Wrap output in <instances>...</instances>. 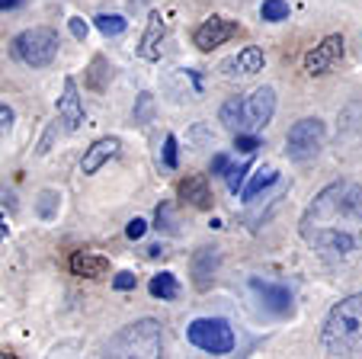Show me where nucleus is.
Masks as SVG:
<instances>
[{"instance_id": "ddd939ff", "label": "nucleus", "mask_w": 362, "mask_h": 359, "mask_svg": "<svg viewBox=\"0 0 362 359\" xmlns=\"http://www.w3.org/2000/svg\"><path fill=\"white\" fill-rule=\"evenodd\" d=\"M119 154H122V138H119V135L96 138V142L90 144V148L83 151V157H81V173L83 176L96 173V170H103L110 161H116Z\"/></svg>"}, {"instance_id": "20e7f679", "label": "nucleus", "mask_w": 362, "mask_h": 359, "mask_svg": "<svg viewBox=\"0 0 362 359\" xmlns=\"http://www.w3.org/2000/svg\"><path fill=\"white\" fill-rule=\"evenodd\" d=\"M324 142H327V125L317 115H305L288 129L286 135V157L292 164H311L321 154Z\"/></svg>"}, {"instance_id": "cd10ccee", "label": "nucleus", "mask_w": 362, "mask_h": 359, "mask_svg": "<svg viewBox=\"0 0 362 359\" xmlns=\"http://www.w3.org/2000/svg\"><path fill=\"white\" fill-rule=\"evenodd\" d=\"M234 148H238L240 154H257V151L263 148V142L257 138V132H253V135H240V132H238V138H234Z\"/></svg>"}, {"instance_id": "f257e3e1", "label": "nucleus", "mask_w": 362, "mask_h": 359, "mask_svg": "<svg viewBox=\"0 0 362 359\" xmlns=\"http://www.w3.org/2000/svg\"><path fill=\"white\" fill-rule=\"evenodd\" d=\"M362 346V292L346 295L327 312L321 327V350L327 356H353Z\"/></svg>"}, {"instance_id": "2f4dec72", "label": "nucleus", "mask_w": 362, "mask_h": 359, "mask_svg": "<svg viewBox=\"0 0 362 359\" xmlns=\"http://www.w3.org/2000/svg\"><path fill=\"white\" fill-rule=\"evenodd\" d=\"M68 29H71V35H74L77 42H87V35H90V23L83 20V16H71V20H68Z\"/></svg>"}, {"instance_id": "2eb2a0df", "label": "nucleus", "mask_w": 362, "mask_h": 359, "mask_svg": "<svg viewBox=\"0 0 362 359\" xmlns=\"http://www.w3.org/2000/svg\"><path fill=\"white\" fill-rule=\"evenodd\" d=\"M68 266H71V273L81 276V279H103L106 273H110V257H103V253L81 247V251L71 253Z\"/></svg>"}, {"instance_id": "0eeeda50", "label": "nucleus", "mask_w": 362, "mask_h": 359, "mask_svg": "<svg viewBox=\"0 0 362 359\" xmlns=\"http://www.w3.org/2000/svg\"><path fill=\"white\" fill-rule=\"evenodd\" d=\"M238 33H240V23L238 20H228V16L212 13L209 20H202L196 26V33H192V45H196L199 52H215L218 45L231 42Z\"/></svg>"}, {"instance_id": "39448f33", "label": "nucleus", "mask_w": 362, "mask_h": 359, "mask_svg": "<svg viewBox=\"0 0 362 359\" xmlns=\"http://www.w3.org/2000/svg\"><path fill=\"white\" fill-rule=\"evenodd\" d=\"M186 340L196 350L212 353V356H228L234 350V327L225 318H196L186 327Z\"/></svg>"}, {"instance_id": "7c9ffc66", "label": "nucleus", "mask_w": 362, "mask_h": 359, "mask_svg": "<svg viewBox=\"0 0 362 359\" xmlns=\"http://www.w3.org/2000/svg\"><path fill=\"white\" fill-rule=\"evenodd\" d=\"M170 205H167V203H160L158 205V212H154V228H158V231H173V234H177V228H170Z\"/></svg>"}, {"instance_id": "f704fd0d", "label": "nucleus", "mask_w": 362, "mask_h": 359, "mask_svg": "<svg viewBox=\"0 0 362 359\" xmlns=\"http://www.w3.org/2000/svg\"><path fill=\"white\" fill-rule=\"evenodd\" d=\"M228 167H231V164H228V154H215L212 157V167H209V170H212V176H225Z\"/></svg>"}, {"instance_id": "aec40b11", "label": "nucleus", "mask_w": 362, "mask_h": 359, "mask_svg": "<svg viewBox=\"0 0 362 359\" xmlns=\"http://www.w3.org/2000/svg\"><path fill=\"white\" fill-rule=\"evenodd\" d=\"M110 77H112V64L103 58V55H93V62L87 68V87L93 93H103V90L110 87Z\"/></svg>"}, {"instance_id": "1a4fd4ad", "label": "nucleus", "mask_w": 362, "mask_h": 359, "mask_svg": "<svg viewBox=\"0 0 362 359\" xmlns=\"http://www.w3.org/2000/svg\"><path fill=\"white\" fill-rule=\"evenodd\" d=\"M276 115V90L257 87L253 93L244 96V132H260L273 122Z\"/></svg>"}, {"instance_id": "b1692460", "label": "nucleus", "mask_w": 362, "mask_h": 359, "mask_svg": "<svg viewBox=\"0 0 362 359\" xmlns=\"http://www.w3.org/2000/svg\"><path fill=\"white\" fill-rule=\"evenodd\" d=\"M58 209H62V196H58L55 190H42L39 199H35V212H39V218L52 222V218L58 215Z\"/></svg>"}, {"instance_id": "dca6fc26", "label": "nucleus", "mask_w": 362, "mask_h": 359, "mask_svg": "<svg viewBox=\"0 0 362 359\" xmlns=\"http://www.w3.org/2000/svg\"><path fill=\"white\" fill-rule=\"evenodd\" d=\"M180 199H183L186 205H192V209H212V190H209V180H205L202 173H192V176H183L177 186Z\"/></svg>"}, {"instance_id": "c9c22d12", "label": "nucleus", "mask_w": 362, "mask_h": 359, "mask_svg": "<svg viewBox=\"0 0 362 359\" xmlns=\"http://www.w3.org/2000/svg\"><path fill=\"white\" fill-rule=\"evenodd\" d=\"M26 0H0V13H7V10H20Z\"/></svg>"}, {"instance_id": "412c9836", "label": "nucleus", "mask_w": 362, "mask_h": 359, "mask_svg": "<svg viewBox=\"0 0 362 359\" xmlns=\"http://www.w3.org/2000/svg\"><path fill=\"white\" fill-rule=\"evenodd\" d=\"M218 119L225 129L231 132H244V96H231V100L221 103Z\"/></svg>"}, {"instance_id": "a211bd4d", "label": "nucleus", "mask_w": 362, "mask_h": 359, "mask_svg": "<svg viewBox=\"0 0 362 359\" xmlns=\"http://www.w3.org/2000/svg\"><path fill=\"white\" fill-rule=\"evenodd\" d=\"M276 180H279V170L267 164V167H260L257 173L250 176V183H244V190H240V199H244V203H253V199L260 196V193H267L269 186L276 183Z\"/></svg>"}, {"instance_id": "bb28decb", "label": "nucleus", "mask_w": 362, "mask_h": 359, "mask_svg": "<svg viewBox=\"0 0 362 359\" xmlns=\"http://www.w3.org/2000/svg\"><path fill=\"white\" fill-rule=\"evenodd\" d=\"M151 119H154V96H151V93H138L135 113H132V122H135V125H148Z\"/></svg>"}, {"instance_id": "6ab92c4d", "label": "nucleus", "mask_w": 362, "mask_h": 359, "mask_svg": "<svg viewBox=\"0 0 362 359\" xmlns=\"http://www.w3.org/2000/svg\"><path fill=\"white\" fill-rule=\"evenodd\" d=\"M148 292L154 298H160V302H173V298L180 295V279L173 276L170 270H164V273H158V276H151Z\"/></svg>"}, {"instance_id": "7ed1b4c3", "label": "nucleus", "mask_w": 362, "mask_h": 359, "mask_svg": "<svg viewBox=\"0 0 362 359\" xmlns=\"http://www.w3.org/2000/svg\"><path fill=\"white\" fill-rule=\"evenodd\" d=\"M58 48H62V39L52 26H33L23 29L20 35H13V52L16 62H23L26 68H48V64L58 58Z\"/></svg>"}, {"instance_id": "c85d7f7f", "label": "nucleus", "mask_w": 362, "mask_h": 359, "mask_svg": "<svg viewBox=\"0 0 362 359\" xmlns=\"http://www.w3.org/2000/svg\"><path fill=\"white\" fill-rule=\"evenodd\" d=\"M177 151H180L177 135H167V138H164V167H167V170H177V167H180Z\"/></svg>"}, {"instance_id": "393cba45", "label": "nucleus", "mask_w": 362, "mask_h": 359, "mask_svg": "<svg viewBox=\"0 0 362 359\" xmlns=\"http://www.w3.org/2000/svg\"><path fill=\"white\" fill-rule=\"evenodd\" d=\"M250 167H253V161H244V164H234V167H228V170H225V183H228V190H231L234 196H238V193L244 190Z\"/></svg>"}, {"instance_id": "f03ea898", "label": "nucleus", "mask_w": 362, "mask_h": 359, "mask_svg": "<svg viewBox=\"0 0 362 359\" xmlns=\"http://www.w3.org/2000/svg\"><path fill=\"white\" fill-rule=\"evenodd\" d=\"M160 353H164V331H160V321L154 318L132 321L106 343V356H116V359H129V356L158 359Z\"/></svg>"}, {"instance_id": "f3484780", "label": "nucleus", "mask_w": 362, "mask_h": 359, "mask_svg": "<svg viewBox=\"0 0 362 359\" xmlns=\"http://www.w3.org/2000/svg\"><path fill=\"white\" fill-rule=\"evenodd\" d=\"M263 64H267V58H263V48L257 45H244L234 58H228L225 64H221V71L225 74H260Z\"/></svg>"}, {"instance_id": "9d476101", "label": "nucleus", "mask_w": 362, "mask_h": 359, "mask_svg": "<svg viewBox=\"0 0 362 359\" xmlns=\"http://www.w3.org/2000/svg\"><path fill=\"white\" fill-rule=\"evenodd\" d=\"M343 52H346L343 35H337V33L334 35H324V39L305 55V74H311V77L327 74V71L343 58Z\"/></svg>"}, {"instance_id": "72a5a7b5", "label": "nucleus", "mask_w": 362, "mask_h": 359, "mask_svg": "<svg viewBox=\"0 0 362 359\" xmlns=\"http://www.w3.org/2000/svg\"><path fill=\"white\" fill-rule=\"evenodd\" d=\"M13 119H16L13 106H7V103L0 100V135H4V132H10V125H13Z\"/></svg>"}, {"instance_id": "f8f14e48", "label": "nucleus", "mask_w": 362, "mask_h": 359, "mask_svg": "<svg viewBox=\"0 0 362 359\" xmlns=\"http://www.w3.org/2000/svg\"><path fill=\"white\" fill-rule=\"evenodd\" d=\"M58 119L64 122L68 132H77L83 122H87V113H83V96L77 90L74 77H64V90L58 96Z\"/></svg>"}, {"instance_id": "6e6552de", "label": "nucleus", "mask_w": 362, "mask_h": 359, "mask_svg": "<svg viewBox=\"0 0 362 359\" xmlns=\"http://www.w3.org/2000/svg\"><path fill=\"white\" fill-rule=\"evenodd\" d=\"M250 292L257 295L263 312H269L273 318H288L295 312V295L279 283H267V279L253 276L250 279Z\"/></svg>"}, {"instance_id": "c756f323", "label": "nucleus", "mask_w": 362, "mask_h": 359, "mask_svg": "<svg viewBox=\"0 0 362 359\" xmlns=\"http://www.w3.org/2000/svg\"><path fill=\"white\" fill-rule=\"evenodd\" d=\"M138 285V276L132 270H122V273H116V276H112V289L116 292H132Z\"/></svg>"}, {"instance_id": "423d86ee", "label": "nucleus", "mask_w": 362, "mask_h": 359, "mask_svg": "<svg viewBox=\"0 0 362 359\" xmlns=\"http://www.w3.org/2000/svg\"><path fill=\"white\" fill-rule=\"evenodd\" d=\"M301 237L327 260H343L356 251V237L346 228H308Z\"/></svg>"}, {"instance_id": "a878e982", "label": "nucleus", "mask_w": 362, "mask_h": 359, "mask_svg": "<svg viewBox=\"0 0 362 359\" xmlns=\"http://www.w3.org/2000/svg\"><path fill=\"white\" fill-rule=\"evenodd\" d=\"M288 0H263V7H260V16L267 23H282V20H288Z\"/></svg>"}, {"instance_id": "4468645a", "label": "nucleus", "mask_w": 362, "mask_h": 359, "mask_svg": "<svg viewBox=\"0 0 362 359\" xmlns=\"http://www.w3.org/2000/svg\"><path fill=\"white\" fill-rule=\"evenodd\" d=\"M164 39H167V20L160 10H151L144 35L138 42V58L144 62H160V52H164Z\"/></svg>"}, {"instance_id": "473e14b6", "label": "nucleus", "mask_w": 362, "mask_h": 359, "mask_svg": "<svg viewBox=\"0 0 362 359\" xmlns=\"http://www.w3.org/2000/svg\"><path fill=\"white\" fill-rule=\"evenodd\" d=\"M144 231H148V222H144V218H129V224H125V237H129V241H141L144 237Z\"/></svg>"}, {"instance_id": "4be33fe9", "label": "nucleus", "mask_w": 362, "mask_h": 359, "mask_svg": "<svg viewBox=\"0 0 362 359\" xmlns=\"http://www.w3.org/2000/svg\"><path fill=\"white\" fill-rule=\"evenodd\" d=\"M93 26L100 29L106 39H116V35H122L125 29H129V20L119 13H100V16H93Z\"/></svg>"}, {"instance_id": "5701e85b", "label": "nucleus", "mask_w": 362, "mask_h": 359, "mask_svg": "<svg viewBox=\"0 0 362 359\" xmlns=\"http://www.w3.org/2000/svg\"><path fill=\"white\" fill-rule=\"evenodd\" d=\"M343 205H346L353 224H362V186L359 183H346V186H343Z\"/></svg>"}, {"instance_id": "9b49d317", "label": "nucleus", "mask_w": 362, "mask_h": 359, "mask_svg": "<svg viewBox=\"0 0 362 359\" xmlns=\"http://www.w3.org/2000/svg\"><path fill=\"white\" fill-rule=\"evenodd\" d=\"M218 266H221V251L218 247H199L196 253L189 257V276L196 292H209L218 276Z\"/></svg>"}]
</instances>
